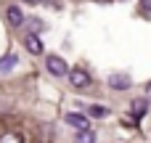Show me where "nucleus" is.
Returning a JSON list of instances; mask_svg holds the SVG:
<instances>
[{"label": "nucleus", "instance_id": "obj_3", "mask_svg": "<svg viewBox=\"0 0 151 143\" xmlns=\"http://www.w3.org/2000/svg\"><path fill=\"white\" fill-rule=\"evenodd\" d=\"M5 19H8V24H11V27H21V24L27 21V16L21 13V8H19V5H8V8H5Z\"/></svg>", "mask_w": 151, "mask_h": 143}, {"label": "nucleus", "instance_id": "obj_6", "mask_svg": "<svg viewBox=\"0 0 151 143\" xmlns=\"http://www.w3.org/2000/svg\"><path fill=\"white\" fill-rule=\"evenodd\" d=\"M24 45H27V50H29L32 56H40V53H42V40H40L37 34H29V37L24 40Z\"/></svg>", "mask_w": 151, "mask_h": 143}, {"label": "nucleus", "instance_id": "obj_4", "mask_svg": "<svg viewBox=\"0 0 151 143\" xmlns=\"http://www.w3.org/2000/svg\"><path fill=\"white\" fill-rule=\"evenodd\" d=\"M64 122H66V125H72L74 130H88V127H90L88 117H82V114H66V117H64Z\"/></svg>", "mask_w": 151, "mask_h": 143}, {"label": "nucleus", "instance_id": "obj_13", "mask_svg": "<svg viewBox=\"0 0 151 143\" xmlns=\"http://www.w3.org/2000/svg\"><path fill=\"white\" fill-rule=\"evenodd\" d=\"M21 3H40V0H21Z\"/></svg>", "mask_w": 151, "mask_h": 143}, {"label": "nucleus", "instance_id": "obj_10", "mask_svg": "<svg viewBox=\"0 0 151 143\" xmlns=\"http://www.w3.org/2000/svg\"><path fill=\"white\" fill-rule=\"evenodd\" d=\"M90 114H93V117H104L106 109H104V106H90Z\"/></svg>", "mask_w": 151, "mask_h": 143}, {"label": "nucleus", "instance_id": "obj_2", "mask_svg": "<svg viewBox=\"0 0 151 143\" xmlns=\"http://www.w3.org/2000/svg\"><path fill=\"white\" fill-rule=\"evenodd\" d=\"M66 77H69V85H72V88H77V90H82V88H88V85H90V74H88L85 69H80V66H77V69H69V74H66Z\"/></svg>", "mask_w": 151, "mask_h": 143}, {"label": "nucleus", "instance_id": "obj_12", "mask_svg": "<svg viewBox=\"0 0 151 143\" xmlns=\"http://www.w3.org/2000/svg\"><path fill=\"white\" fill-rule=\"evenodd\" d=\"M146 98H151V82L146 85Z\"/></svg>", "mask_w": 151, "mask_h": 143}, {"label": "nucleus", "instance_id": "obj_9", "mask_svg": "<svg viewBox=\"0 0 151 143\" xmlns=\"http://www.w3.org/2000/svg\"><path fill=\"white\" fill-rule=\"evenodd\" d=\"M77 141H96V135H93L90 130H80V133H77Z\"/></svg>", "mask_w": 151, "mask_h": 143}, {"label": "nucleus", "instance_id": "obj_1", "mask_svg": "<svg viewBox=\"0 0 151 143\" xmlns=\"http://www.w3.org/2000/svg\"><path fill=\"white\" fill-rule=\"evenodd\" d=\"M45 66H48V72H50L53 77H66V74H69V64H66L61 56H48V58H45Z\"/></svg>", "mask_w": 151, "mask_h": 143}, {"label": "nucleus", "instance_id": "obj_11", "mask_svg": "<svg viewBox=\"0 0 151 143\" xmlns=\"http://www.w3.org/2000/svg\"><path fill=\"white\" fill-rule=\"evenodd\" d=\"M141 11L143 13H151V0H141Z\"/></svg>", "mask_w": 151, "mask_h": 143}, {"label": "nucleus", "instance_id": "obj_7", "mask_svg": "<svg viewBox=\"0 0 151 143\" xmlns=\"http://www.w3.org/2000/svg\"><path fill=\"white\" fill-rule=\"evenodd\" d=\"M146 109H149V103H146L143 98H138V101H133V106H130V111H133V119H138V117H143V114H146Z\"/></svg>", "mask_w": 151, "mask_h": 143}, {"label": "nucleus", "instance_id": "obj_5", "mask_svg": "<svg viewBox=\"0 0 151 143\" xmlns=\"http://www.w3.org/2000/svg\"><path fill=\"white\" fill-rule=\"evenodd\" d=\"M109 88L111 90H127L130 88V77L127 74H111L109 77Z\"/></svg>", "mask_w": 151, "mask_h": 143}, {"label": "nucleus", "instance_id": "obj_8", "mask_svg": "<svg viewBox=\"0 0 151 143\" xmlns=\"http://www.w3.org/2000/svg\"><path fill=\"white\" fill-rule=\"evenodd\" d=\"M16 64H19V58H16L13 53H8V56H3V58H0V72H11Z\"/></svg>", "mask_w": 151, "mask_h": 143}]
</instances>
